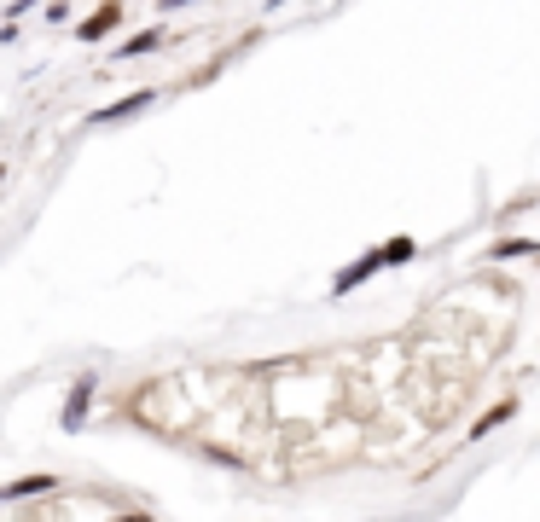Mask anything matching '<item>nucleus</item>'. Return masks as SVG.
<instances>
[{
    "mask_svg": "<svg viewBox=\"0 0 540 522\" xmlns=\"http://www.w3.org/2000/svg\"><path fill=\"white\" fill-rule=\"evenodd\" d=\"M117 24H122V6H117V0H105V6L82 24V41H99V36H110Z\"/></svg>",
    "mask_w": 540,
    "mask_h": 522,
    "instance_id": "1",
    "label": "nucleus"
},
{
    "mask_svg": "<svg viewBox=\"0 0 540 522\" xmlns=\"http://www.w3.org/2000/svg\"><path fill=\"white\" fill-rule=\"evenodd\" d=\"M157 99V93L146 87V93H134V99H122V105H110V110H99V122H122V117H134V110H146Z\"/></svg>",
    "mask_w": 540,
    "mask_h": 522,
    "instance_id": "2",
    "label": "nucleus"
},
{
    "mask_svg": "<svg viewBox=\"0 0 540 522\" xmlns=\"http://www.w3.org/2000/svg\"><path fill=\"white\" fill-rule=\"evenodd\" d=\"M389 261H412V239H389L378 250V267H389Z\"/></svg>",
    "mask_w": 540,
    "mask_h": 522,
    "instance_id": "3",
    "label": "nucleus"
},
{
    "mask_svg": "<svg viewBox=\"0 0 540 522\" xmlns=\"http://www.w3.org/2000/svg\"><path fill=\"white\" fill-rule=\"evenodd\" d=\"M163 6H186V0H163Z\"/></svg>",
    "mask_w": 540,
    "mask_h": 522,
    "instance_id": "4",
    "label": "nucleus"
}]
</instances>
